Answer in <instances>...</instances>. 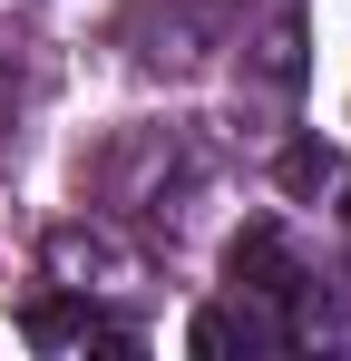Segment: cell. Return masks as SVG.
Returning a JSON list of instances; mask_svg holds the SVG:
<instances>
[{
	"label": "cell",
	"mask_w": 351,
	"mask_h": 361,
	"mask_svg": "<svg viewBox=\"0 0 351 361\" xmlns=\"http://www.w3.org/2000/svg\"><path fill=\"white\" fill-rule=\"evenodd\" d=\"M225 274H234V293H292V283H302L273 225H244V235L225 244Z\"/></svg>",
	"instance_id": "obj_1"
},
{
	"label": "cell",
	"mask_w": 351,
	"mask_h": 361,
	"mask_svg": "<svg viewBox=\"0 0 351 361\" xmlns=\"http://www.w3.org/2000/svg\"><path fill=\"white\" fill-rule=\"evenodd\" d=\"M195 352L215 361V352H264L273 342V322H254V312H234V302H215V312H195V332H185Z\"/></svg>",
	"instance_id": "obj_2"
},
{
	"label": "cell",
	"mask_w": 351,
	"mask_h": 361,
	"mask_svg": "<svg viewBox=\"0 0 351 361\" xmlns=\"http://www.w3.org/2000/svg\"><path fill=\"white\" fill-rule=\"evenodd\" d=\"M332 176H342V157H332L322 137H292L283 157H273V185H283V195H322Z\"/></svg>",
	"instance_id": "obj_3"
},
{
	"label": "cell",
	"mask_w": 351,
	"mask_h": 361,
	"mask_svg": "<svg viewBox=\"0 0 351 361\" xmlns=\"http://www.w3.org/2000/svg\"><path fill=\"white\" fill-rule=\"evenodd\" d=\"M68 332H88L78 302H39V312H30V342H68Z\"/></svg>",
	"instance_id": "obj_4"
}]
</instances>
